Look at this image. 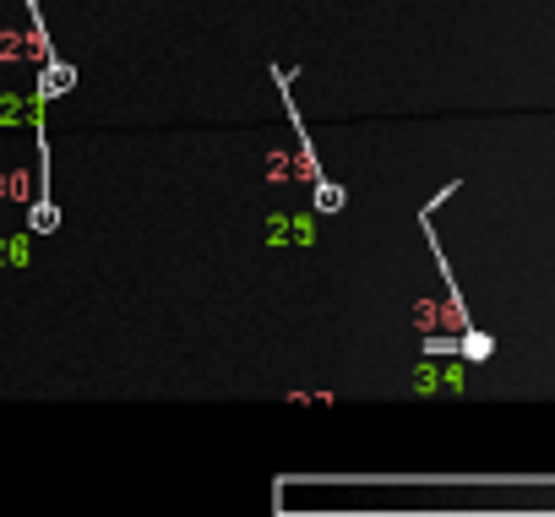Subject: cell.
<instances>
[{"mask_svg":"<svg viewBox=\"0 0 555 517\" xmlns=\"http://www.w3.org/2000/svg\"><path fill=\"white\" fill-rule=\"evenodd\" d=\"M272 82H278V93H284V109H289V126H295V137H300V158H306V180H311V191H317V212H344V191L327 180V169H322V158H317V147H311V126L300 120V104H295V77H289V66H272Z\"/></svg>","mask_w":555,"mask_h":517,"instance_id":"6da1fadb","label":"cell"},{"mask_svg":"<svg viewBox=\"0 0 555 517\" xmlns=\"http://www.w3.org/2000/svg\"><path fill=\"white\" fill-rule=\"evenodd\" d=\"M457 354H463L468 365H485V360L495 354V338H490L485 327H474V333H457Z\"/></svg>","mask_w":555,"mask_h":517,"instance_id":"7a4b0ae2","label":"cell"}]
</instances>
